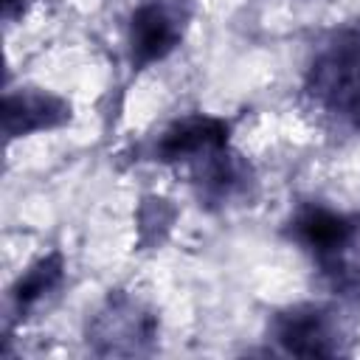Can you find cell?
Here are the masks:
<instances>
[{"instance_id":"5b68a950","label":"cell","mask_w":360,"mask_h":360,"mask_svg":"<svg viewBox=\"0 0 360 360\" xmlns=\"http://www.w3.org/2000/svg\"><path fill=\"white\" fill-rule=\"evenodd\" d=\"M278 340L292 354H332V329L318 309H292L278 318Z\"/></svg>"},{"instance_id":"277c9868","label":"cell","mask_w":360,"mask_h":360,"mask_svg":"<svg viewBox=\"0 0 360 360\" xmlns=\"http://www.w3.org/2000/svg\"><path fill=\"white\" fill-rule=\"evenodd\" d=\"M68 118H70V107L51 93L22 90L6 98V135L8 138L28 135L34 129H51V127L65 124Z\"/></svg>"},{"instance_id":"6da1fadb","label":"cell","mask_w":360,"mask_h":360,"mask_svg":"<svg viewBox=\"0 0 360 360\" xmlns=\"http://www.w3.org/2000/svg\"><path fill=\"white\" fill-rule=\"evenodd\" d=\"M292 236L307 250H312L315 262L326 273H332L335 278L340 276V281L349 278V270H346L349 256L360 239V222L357 219L338 214V211H329L323 205H307L292 219Z\"/></svg>"},{"instance_id":"7a4b0ae2","label":"cell","mask_w":360,"mask_h":360,"mask_svg":"<svg viewBox=\"0 0 360 360\" xmlns=\"http://www.w3.org/2000/svg\"><path fill=\"white\" fill-rule=\"evenodd\" d=\"M180 34H183V22L177 11L166 6V0H143L132 14V25H129L132 62L149 65L163 59L180 42Z\"/></svg>"},{"instance_id":"3957f363","label":"cell","mask_w":360,"mask_h":360,"mask_svg":"<svg viewBox=\"0 0 360 360\" xmlns=\"http://www.w3.org/2000/svg\"><path fill=\"white\" fill-rule=\"evenodd\" d=\"M228 143V127L219 118L194 115L177 121L158 143L160 160H194L200 155H217Z\"/></svg>"},{"instance_id":"8992f818","label":"cell","mask_w":360,"mask_h":360,"mask_svg":"<svg viewBox=\"0 0 360 360\" xmlns=\"http://www.w3.org/2000/svg\"><path fill=\"white\" fill-rule=\"evenodd\" d=\"M59 276H62L59 259H56V256H48V259H42L37 267H31V270L20 278V284H17V290H14V298L20 301V307H28V304H34L42 292H48L51 287H56Z\"/></svg>"}]
</instances>
